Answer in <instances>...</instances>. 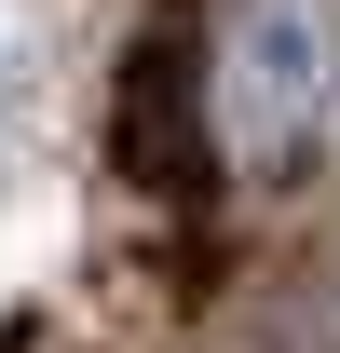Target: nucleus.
Wrapping results in <instances>:
<instances>
[{"label":"nucleus","instance_id":"obj_1","mask_svg":"<svg viewBox=\"0 0 340 353\" xmlns=\"http://www.w3.org/2000/svg\"><path fill=\"white\" fill-rule=\"evenodd\" d=\"M218 150L258 176L313 163V136L340 123V0H218Z\"/></svg>","mask_w":340,"mask_h":353},{"label":"nucleus","instance_id":"obj_2","mask_svg":"<svg viewBox=\"0 0 340 353\" xmlns=\"http://www.w3.org/2000/svg\"><path fill=\"white\" fill-rule=\"evenodd\" d=\"M205 123H218V82L177 41H136L123 95H109V163H123L136 190H205Z\"/></svg>","mask_w":340,"mask_h":353}]
</instances>
